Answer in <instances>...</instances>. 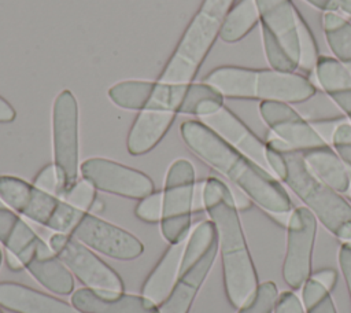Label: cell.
<instances>
[{"instance_id": "cell-23", "label": "cell", "mask_w": 351, "mask_h": 313, "mask_svg": "<svg viewBox=\"0 0 351 313\" xmlns=\"http://www.w3.org/2000/svg\"><path fill=\"white\" fill-rule=\"evenodd\" d=\"M308 169L325 184L343 194L351 188L347 166L330 146L302 152Z\"/></svg>"}, {"instance_id": "cell-31", "label": "cell", "mask_w": 351, "mask_h": 313, "mask_svg": "<svg viewBox=\"0 0 351 313\" xmlns=\"http://www.w3.org/2000/svg\"><path fill=\"white\" fill-rule=\"evenodd\" d=\"M134 213L144 222H148V224L160 222L162 214H163V192L154 191L148 196L140 199Z\"/></svg>"}, {"instance_id": "cell-39", "label": "cell", "mask_w": 351, "mask_h": 313, "mask_svg": "<svg viewBox=\"0 0 351 313\" xmlns=\"http://www.w3.org/2000/svg\"><path fill=\"white\" fill-rule=\"evenodd\" d=\"M230 191H232V196H233V200H234V205H236L237 210L244 211V210L251 209L252 200H251V198L245 192H243L237 187L236 188H230Z\"/></svg>"}, {"instance_id": "cell-21", "label": "cell", "mask_w": 351, "mask_h": 313, "mask_svg": "<svg viewBox=\"0 0 351 313\" xmlns=\"http://www.w3.org/2000/svg\"><path fill=\"white\" fill-rule=\"evenodd\" d=\"M186 239L177 243H170L141 287V295L154 302L156 306H159L170 295L178 279Z\"/></svg>"}, {"instance_id": "cell-44", "label": "cell", "mask_w": 351, "mask_h": 313, "mask_svg": "<svg viewBox=\"0 0 351 313\" xmlns=\"http://www.w3.org/2000/svg\"><path fill=\"white\" fill-rule=\"evenodd\" d=\"M337 4H339V10L351 15V0H337Z\"/></svg>"}, {"instance_id": "cell-38", "label": "cell", "mask_w": 351, "mask_h": 313, "mask_svg": "<svg viewBox=\"0 0 351 313\" xmlns=\"http://www.w3.org/2000/svg\"><path fill=\"white\" fill-rule=\"evenodd\" d=\"M310 277H313L314 280L321 283L329 292L335 288V286L337 283V272L332 268H324L321 270H317Z\"/></svg>"}, {"instance_id": "cell-28", "label": "cell", "mask_w": 351, "mask_h": 313, "mask_svg": "<svg viewBox=\"0 0 351 313\" xmlns=\"http://www.w3.org/2000/svg\"><path fill=\"white\" fill-rule=\"evenodd\" d=\"M302 287V297L307 313H336L330 292L321 283L308 277Z\"/></svg>"}, {"instance_id": "cell-20", "label": "cell", "mask_w": 351, "mask_h": 313, "mask_svg": "<svg viewBox=\"0 0 351 313\" xmlns=\"http://www.w3.org/2000/svg\"><path fill=\"white\" fill-rule=\"evenodd\" d=\"M0 308L14 313H81L71 303L12 281L0 283Z\"/></svg>"}, {"instance_id": "cell-19", "label": "cell", "mask_w": 351, "mask_h": 313, "mask_svg": "<svg viewBox=\"0 0 351 313\" xmlns=\"http://www.w3.org/2000/svg\"><path fill=\"white\" fill-rule=\"evenodd\" d=\"M71 305L81 313H158V306L143 295L106 294L90 288H78Z\"/></svg>"}, {"instance_id": "cell-37", "label": "cell", "mask_w": 351, "mask_h": 313, "mask_svg": "<svg viewBox=\"0 0 351 313\" xmlns=\"http://www.w3.org/2000/svg\"><path fill=\"white\" fill-rule=\"evenodd\" d=\"M339 264L351 297V242H346L339 250Z\"/></svg>"}, {"instance_id": "cell-48", "label": "cell", "mask_w": 351, "mask_h": 313, "mask_svg": "<svg viewBox=\"0 0 351 313\" xmlns=\"http://www.w3.org/2000/svg\"><path fill=\"white\" fill-rule=\"evenodd\" d=\"M347 67H348V70L351 71V63H348V65H347Z\"/></svg>"}, {"instance_id": "cell-27", "label": "cell", "mask_w": 351, "mask_h": 313, "mask_svg": "<svg viewBox=\"0 0 351 313\" xmlns=\"http://www.w3.org/2000/svg\"><path fill=\"white\" fill-rule=\"evenodd\" d=\"M298 40H299V65L298 70H302L303 73H311L314 71L315 63L319 58L318 54V45L315 41V37L299 12L298 15Z\"/></svg>"}, {"instance_id": "cell-25", "label": "cell", "mask_w": 351, "mask_h": 313, "mask_svg": "<svg viewBox=\"0 0 351 313\" xmlns=\"http://www.w3.org/2000/svg\"><path fill=\"white\" fill-rule=\"evenodd\" d=\"M322 29L333 56L344 65L351 63V22L337 11L324 12Z\"/></svg>"}, {"instance_id": "cell-15", "label": "cell", "mask_w": 351, "mask_h": 313, "mask_svg": "<svg viewBox=\"0 0 351 313\" xmlns=\"http://www.w3.org/2000/svg\"><path fill=\"white\" fill-rule=\"evenodd\" d=\"M82 178L96 189L140 200L155 191L154 181L143 172L107 158H89L80 166Z\"/></svg>"}, {"instance_id": "cell-36", "label": "cell", "mask_w": 351, "mask_h": 313, "mask_svg": "<svg viewBox=\"0 0 351 313\" xmlns=\"http://www.w3.org/2000/svg\"><path fill=\"white\" fill-rule=\"evenodd\" d=\"M266 159H267V163H269V167H270L271 173L281 181L282 177L285 176V172H287V162H285V158H284L282 152L276 150V148H271V147L266 146Z\"/></svg>"}, {"instance_id": "cell-11", "label": "cell", "mask_w": 351, "mask_h": 313, "mask_svg": "<svg viewBox=\"0 0 351 313\" xmlns=\"http://www.w3.org/2000/svg\"><path fill=\"white\" fill-rule=\"evenodd\" d=\"M196 180L195 167L188 159L174 161L166 174L163 188L162 235L169 243L188 237L191 216L193 211V194Z\"/></svg>"}, {"instance_id": "cell-35", "label": "cell", "mask_w": 351, "mask_h": 313, "mask_svg": "<svg viewBox=\"0 0 351 313\" xmlns=\"http://www.w3.org/2000/svg\"><path fill=\"white\" fill-rule=\"evenodd\" d=\"M273 313H304V312L299 298L291 291H284L278 295Z\"/></svg>"}, {"instance_id": "cell-22", "label": "cell", "mask_w": 351, "mask_h": 313, "mask_svg": "<svg viewBox=\"0 0 351 313\" xmlns=\"http://www.w3.org/2000/svg\"><path fill=\"white\" fill-rule=\"evenodd\" d=\"M174 113L143 110L134 118L128 135V151L130 155H144L155 148L165 137L176 119Z\"/></svg>"}, {"instance_id": "cell-7", "label": "cell", "mask_w": 351, "mask_h": 313, "mask_svg": "<svg viewBox=\"0 0 351 313\" xmlns=\"http://www.w3.org/2000/svg\"><path fill=\"white\" fill-rule=\"evenodd\" d=\"M236 0H203L188 23L159 80L166 84L193 82L200 66L213 48L223 19Z\"/></svg>"}, {"instance_id": "cell-42", "label": "cell", "mask_w": 351, "mask_h": 313, "mask_svg": "<svg viewBox=\"0 0 351 313\" xmlns=\"http://www.w3.org/2000/svg\"><path fill=\"white\" fill-rule=\"evenodd\" d=\"M5 264H7L8 269H11L12 272H19V270L23 269L22 262H21L12 253H10V251L5 253Z\"/></svg>"}, {"instance_id": "cell-47", "label": "cell", "mask_w": 351, "mask_h": 313, "mask_svg": "<svg viewBox=\"0 0 351 313\" xmlns=\"http://www.w3.org/2000/svg\"><path fill=\"white\" fill-rule=\"evenodd\" d=\"M347 119H348V121H350V124H351V114L347 117Z\"/></svg>"}, {"instance_id": "cell-17", "label": "cell", "mask_w": 351, "mask_h": 313, "mask_svg": "<svg viewBox=\"0 0 351 313\" xmlns=\"http://www.w3.org/2000/svg\"><path fill=\"white\" fill-rule=\"evenodd\" d=\"M202 122L214 130L233 148L271 173L266 159V144L236 114L222 106L213 114L200 117Z\"/></svg>"}, {"instance_id": "cell-34", "label": "cell", "mask_w": 351, "mask_h": 313, "mask_svg": "<svg viewBox=\"0 0 351 313\" xmlns=\"http://www.w3.org/2000/svg\"><path fill=\"white\" fill-rule=\"evenodd\" d=\"M346 118L343 117H329V118H317V119H311L308 121L311 124V126L314 128V130L321 136V139L330 146L332 143V137L333 133L336 130V128L339 126L340 122H343Z\"/></svg>"}, {"instance_id": "cell-4", "label": "cell", "mask_w": 351, "mask_h": 313, "mask_svg": "<svg viewBox=\"0 0 351 313\" xmlns=\"http://www.w3.org/2000/svg\"><path fill=\"white\" fill-rule=\"evenodd\" d=\"M203 82L215 88L223 97L276 100L289 104L303 103L314 97L317 85L298 71L219 66L211 70Z\"/></svg>"}, {"instance_id": "cell-49", "label": "cell", "mask_w": 351, "mask_h": 313, "mask_svg": "<svg viewBox=\"0 0 351 313\" xmlns=\"http://www.w3.org/2000/svg\"><path fill=\"white\" fill-rule=\"evenodd\" d=\"M0 313H3V312H1V310H0Z\"/></svg>"}, {"instance_id": "cell-1", "label": "cell", "mask_w": 351, "mask_h": 313, "mask_svg": "<svg viewBox=\"0 0 351 313\" xmlns=\"http://www.w3.org/2000/svg\"><path fill=\"white\" fill-rule=\"evenodd\" d=\"M180 132L196 156L230 180L266 213L292 210L288 192L273 173L233 148L202 121H185L181 124Z\"/></svg>"}, {"instance_id": "cell-41", "label": "cell", "mask_w": 351, "mask_h": 313, "mask_svg": "<svg viewBox=\"0 0 351 313\" xmlns=\"http://www.w3.org/2000/svg\"><path fill=\"white\" fill-rule=\"evenodd\" d=\"M308 4H311L313 7H315L317 10H321L324 12H329V11H337L339 10V4L337 0H306Z\"/></svg>"}, {"instance_id": "cell-14", "label": "cell", "mask_w": 351, "mask_h": 313, "mask_svg": "<svg viewBox=\"0 0 351 313\" xmlns=\"http://www.w3.org/2000/svg\"><path fill=\"white\" fill-rule=\"evenodd\" d=\"M70 236L107 257L121 261L134 259L144 250L143 243L134 235L89 211H82Z\"/></svg>"}, {"instance_id": "cell-45", "label": "cell", "mask_w": 351, "mask_h": 313, "mask_svg": "<svg viewBox=\"0 0 351 313\" xmlns=\"http://www.w3.org/2000/svg\"><path fill=\"white\" fill-rule=\"evenodd\" d=\"M347 170H348V174H350V181H351V167H347Z\"/></svg>"}, {"instance_id": "cell-46", "label": "cell", "mask_w": 351, "mask_h": 313, "mask_svg": "<svg viewBox=\"0 0 351 313\" xmlns=\"http://www.w3.org/2000/svg\"><path fill=\"white\" fill-rule=\"evenodd\" d=\"M1 259H3V255H1V250H0V265H1Z\"/></svg>"}, {"instance_id": "cell-16", "label": "cell", "mask_w": 351, "mask_h": 313, "mask_svg": "<svg viewBox=\"0 0 351 313\" xmlns=\"http://www.w3.org/2000/svg\"><path fill=\"white\" fill-rule=\"evenodd\" d=\"M259 114L273 135L299 152L329 146L289 103L276 100L261 102Z\"/></svg>"}, {"instance_id": "cell-8", "label": "cell", "mask_w": 351, "mask_h": 313, "mask_svg": "<svg viewBox=\"0 0 351 313\" xmlns=\"http://www.w3.org/2000/svg\"><path fill=\"white\" fill-rule=\"evenodd\" d=\"M218 236L213 221L199 222L188 236L178 279L158 313H188L218 253Z\"/></svg>"}, {"instance_id": "cell-32", "label": "cell", "mask_w": 351, "mask_h": 313, "mask_svg": "<svg viewBox=\"0 0 351 313\" xmlns=\"http://www.w3.org/2000/svg\"><path fill=\"white\" fill-rule=\"evenodd\" d=\"M330 147L336 151L347 167H351V124L344 119L336 128Z\"/></svg>"}, {"instance_id": "cell-3", "label": "cell", "mask_w": 351, "mask_h": 313, "mask_svg": "<svg viewBox=\"0 0 351 313\" xmlns=\"http://www.w3.org/2000/svg\"><path fill=\"white\" fill-rule=\"evenodd\" d=\"M110 100L126 110H155L204 117L223 106V96L206 82L166 84L125 80L108 89Z\"/></svg>"}, {"instance_id": "cell-12", "label": "cell", "mask_w": 351, "mask_h": 313, "mask_svg": "<svg viewBox=\"0 0 351 313\" xmlns=\"http://www.w3.org/2000/svg\"><path fill=\"white\" fill-rule=\"evenodd\" d=\"M49 246L66 268L90 290L106 294H122L123 283L119 275L99 258L88 246L64 233H53Z\"/></svg>"}, {"instance_id": "cell-26", "label": "cell", "mask_w": 351, "mask_h": 313, "mask_svg": "<svg viewBox=\"0 0 351 313\" xmlns=\"http://www.w3.org/2000/svg\"><path fill=\"white\" fill-rule=\"evenodd\" d=\"M313 76L318 86L328 96L351 89V71L347 65L337 60L335 56L319 55Z\"/></svg>"}, {"instance_id": "cell-24", "label": "cell", "mask_w": 351, "mask_h": 313, "mask_svg": "<svg viewBox=\"0 0 351 313\" xmlns=\"http://www.w3.org/2000/svg\"><path fill=\"white\" fill-rule=\"evenodd\" d=\"M259 23V12L255 0H239L226 14L219 38L233 44L244 38Z\"/></svg>"}, {"instance_id": "cell-18", "label": "cell", "mask_w": 351, "mask_h": 313, "mask_svg": "<svg viewBox=\"0 0 351 313\" xmlns=\"http://www.w3.org/2000/svg\"><path fill=\"white\" fill-rule=\"evenodd\" d=\"M261 29L267 30L285 49L289 58L299 65L298 15L292 0H255Z\"/></svg>"}, {"instance_id": "cell-29", "label": "cell", "mask_w": 351, "mask_h": 313, "mask_svg": "<svg viewBox=\"0 0 351 313\" xmlns=\"http://www.w3.org/2000/svg\"><path fill=\"white\" fill-rule=\"evenodd\" d=\"M63 200L84 211H99L103 205L97 199L96 188L85 178L78 180L74 187L62 196Z\"/></svg>"}, {"instance_id": "cell-9", "label": "cell", "mask_w": 351, "mask_h": 313, "mask_svg": "<svg viewBox=\"0 0 351 313\" xmlns=\"http://www.w3.org/2000/svg\"><path fill=\"white\" fill-rule=\"evenodd\" d=\"M0 199L14 211L64 235L71 233L84 211L14 176H0Z\"/></svg>"}, {"instance_id": "cell-33", "label": "cell", "mask_w": 351, "mask_h": 313, "mask_svg": "<svg viewBox=\"0 0 351 313\" xmlns=\"http://www.w3.org/2000/svg\"><path fill=\"white\" fill-rule=\"evenodd\" d=\"M33 184L45 192L59 196V180H58V173L53 162L45 165L37 173V176L33 180Z\"/></svg>"}, {"instance_id": "cell-43", "label": "cell", "mask_w": 351, "mask_h": 313, "mask_svg": "<svg viewBox=\"0 0 351 313\" xmlns=\"http://www.w3.org/2000/svg\"><path fill=\"white\" fill-rule=\"evenodd\" d=\"M292 211V210H291ZM291 211H285V213H266L269 217H271L274 220V222H277L280 227H287L288 221H289V216Z\"/></svg>"}, {"instance_id": "cell-30", "label": "cell", "mask_w": 351, "mask_h": 313, "mask_svg": "<svg viewBox=\"0 0 351 313\" xmlns=\"http://www.w3.org/2000/svg\"><path fill=\"white\" fill-rule=\"evenodd\" d=\"M277 298V286L273 281H265L259 284L250 299L239 308L237 313H273Z\"/></svg>"}, {"instance_id": "cell-13", "label": "cell", "mask_w": 351, "mask_h": 313, "mask_svg": "<svg viewBox=\"0 0 351 313\" xmlns=\"http://www.w3.org/2000/svg\"><path fill=\"white\" fill-rule=\"evenodd\" d=\"M287 253L282 277L291 288H300L311 276V258L317 233V218L306 207L292 209L287 225Z\"/></svg>"}, {"instance_id": "cell-6", "label": "cell", "mask_w": 351, "mask_h": 313, "mask_svg": "<svg viewBox=\"0 0 351 313\" xmlns=\"http://www.w3.org/2000/svg\"><path fill=\"white\" fill-rule=\"evenodd\" d=\"M0 243L12 253L47 290L69 295L74 279L55 251L0 199Z\"/></svg>"}, {"instance_id": "cell-2", "label": "cell", "mask_w": 351, "mask_h": 313, "mask_svg": "<svg viewBox=\"0 0 351 313\" xmlns=\"http://www.w3.org/2000/svg\"><path fill=\"white\" fill-rule=\"evenodd\" d=\"M203 200L204 210L217 229L225 292L230 305L239 309L259 286L255 265L240 224L239 210L230 188L214 176L204 180Z\"/></svg>"}, {"instance_id": "cell-40", "label": "cell", "mask_w": 351, "mask_h": 313, "mask_svg": "<svg viewBox=\"0 0 351 313\" xmlns=\"http://www.w3.org/2000/svg\"><path fill=\"white\" fill-rule=\"evenodd\" d=\"M16 118V111L14 107L0 96V124H8L12 122Z\"/></svg>"}, {"instance_id": "cell-5", "label": "cell", "mask_w": 351, "mask_h": 313, "mask_svg": "<svg viewBox=\"0 0 351 313\" xmlns=\"http://www.w3.org/2000/svg\"><path fill=\"white\" fill-rule=\"evenodd\" d=\"M266 146L282 152L287 162L284 181L306 207L336 237L351 242V205L332 187L319 180L306 165L302 152L269 133Z\"/></svg>"}, {"instance_id": "cell-10", "label": "cell", "mask_w": 351, "mask_h": 313, "mask_svg": "<svg viewBox=\"0 0 351 313\" xmlns=\"http://www.w3.org/2000/svg\"><path fill=\"white\" fill-rule=\"evenodd\" d=\"M53 165L59 180V198L78 181V104L74 93H58L52 107Z\"/></svg>"}]
</instances>
